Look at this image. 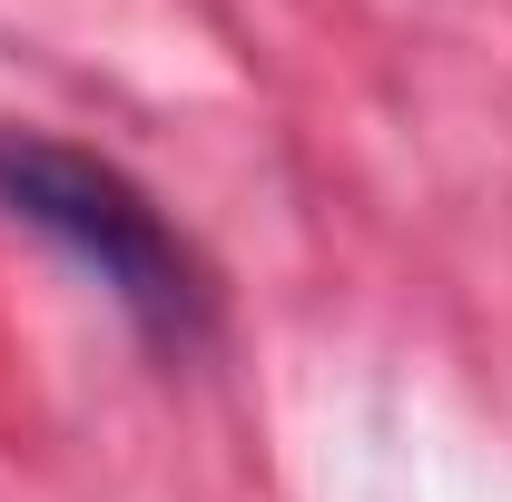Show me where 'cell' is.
I'll use <instances>...</instances> for the list:
<instances>
[{
  "label": "cell",
  "mask_w": 512,
  "mask_h": 502,
  "mask_svg": "<svg viewBox=\"0 0 512 502\" xmlns=\"http://www.w3.org/2000/svg\"><path fill=\"white\" fill-rule=\"evenodd\" d=\"M0 207L30 237H50L148 345H197L207 335L217 296H207L197 247L158 217V197L138 178H119L109 158L69 148L50 128H0Z\"/></svg>",
  "instance_id": "cell-1"
}]
</instances>
